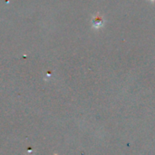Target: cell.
Masks as SVG:
<instances>
[{
  "mask_svg": "<svg viewBox=\"0 0 155 155\" xmlns=\"http://www.w3.org/2000/svg\"><path fill=\"white\" fill-rule=\"evenodd\" d=\"M104 20L103 16H101V15H97L94 18V20H93L94 26V27H97V28L103 26V25H104Z\"/></svg>",
  "mask_w": 155,
  "mask_h": 155,
  "instance_id": "obj_1",
  "label": "cell"
},
{
  "mask_svg": "<svg viewBox=\"0 0 155 155\" xmlns=\"http://www.w3.org/2000/svg\"><path fill=\"white\" fill-rule=\"evenodd\" d=\"M150 1H151V2H154L155 0H150Z\"/></svg>",
  "mask_w": 155,
  "mask_h": 155,
  "instance_id": "obj_2",
  "label": "cell"
}]
</instances>
